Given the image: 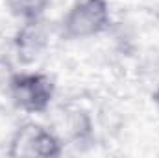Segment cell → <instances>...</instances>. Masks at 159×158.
Wrapping results in <instances>:
<instances>
[{"label":"cell","instance_id":"cell-1","mask_svg":"<svg viewBox=\"0 0 159 158\" xmlns=\"http://www.w3.org/2000/svg\"><path fill=\"white\" fill-rule=\"evenodd\" d=\"M113 26L111 0H74L61 19V37L85 41L98 37Z\"/></svg>","mask_w":159,"mask_h":158},{"label":"cell","instance_id":"cell-2","mask_svg":"<svg viewBox=\"0 0 159 158\" xmlns=\"http://www.w3.org/2000/svg\"><path fill=\"white\" fill-rule=\"evenodd\" d=\"M6 93L19 110L46 114L56 97V80L41 71H15Z\"/></svg>","mask_w":159,"mask_h":158},{"label":"cell","instance_id":"cell-3","mask_svg":"<svg viewBox=\"0 0 159 158\" xmlns=\"http://www.w3.org/2000/svg\"><path fill=\"white\" fill-rule=\"evenodd\" d=\"M48 47H50V32L43 22V19L24 21L13 36V50L22 65L35 63L41 56H44Z\"/></svg>","mask_w":159,"mask_h":158},{"label":"cell","instance_id":"cell-4","mask_svg":"<svg viewBox=\"0 0 159 158\" xmlns=\"http://www.w3.org/2000/svg\"><path fill=\"white\" fill-rule=\"evenodd\" d=\"M37 130H39L37 123H22V125H19L13 130L9 141H7L6 155L11 158L34 156V145H35Z\"/></svg>","mask_w":159,"mask_h":158},{"label":"cell","instance_id":"cell-5","mask_svg":"<svg viewBox=\"0 0 159 158\" xmlns=\"http://www.w3.org/2000/svg\"><path fill=\"white\" fill-rule=\"evenodd\" d=\"M4 2L7 11L20 22H24V21L43 19L52 0H4Z\"/></svg>","mask_w":159,"mask_h":158},{"label":"cell","instance_id":"cell-6","mask_svg":"<svg viewBox=\"0 0 159 158\" xmlns=\"http://www.w3.org/2000/svg\"><path fill=\"white\" fill-rule=\"evenodd\" d=\"M15 75V69L11 65V62L4 56H0V93L2 91H7V86Z\"/></svg>","mask_w":159,"mask_h":158},{"label":"cell","instance_id":"cell-7","mask_svg":"<svg viewBox=\"0 0 159 158\" xmlns=\"http://www.w3.org/2000/svg\"><path fill=\"white\" fill-rule=\"evenodd\" d=\"M152 99H154V102H156V106H157V110H159V86L154 89V93H152Z\"/></svg>","mask_w":159,"mask_h":158}]
</instances>
